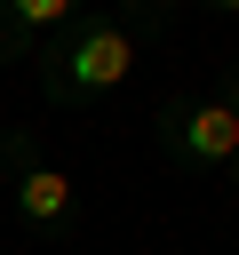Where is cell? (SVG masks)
Segmentation results:
<instances>
[{
    "label": "cell",
    "instance_id": "obj_1",
    "mask_svg": "<svg viewBox=\"0 0 239 255\" xmlns=\"http://www.w3.org/2000/svg\"><path fill=\"white\" fill-rule=\"evenodd\" d=\"M175 24V8L167 0H120V8H80L40 56H32V72H40V96H48V112H112V96L135 80V64H143V48L159 40Z\"/></svg>",
    "mask_w": 239,
    "mask_h": 255
},
{
    "label": "cell",
    "instance_id": "obj_2",
    "mask_svg": "<svg viewBox=\"0 0 239 255\" xmlns=\"http://www.w3.org/2000/svg\"><path fill=\"white\" fill-rule=\"evenodd\" d=\"M143 135H151V151H159V167L167 175H183V183H223L231 175V159H239V112L207 88V96H159L151 104V120H143Z\"/></svg>",
    "mask_w": 239,
    "mask_h": 255
},
{
    "label": "cell",
    "instance_id": "obj_3",
    "mask_svg": "<svg viewBox=\"0 0 239 255\" xmlns=\"http://www.w3.org/2000/svg\"><path fill=\"white\" fill-rule=\"evenodd\" d=\"M0 183L16 207V231H32L40 247H72L80 239V183L40 151V135H0Z\"/></svg>",
    "mask_w": 239,
    "mask_h": 255
},
{
    "label": "cell",
    "instance_id": "obj_4",
    "mask_svg": "<svg viewBox=\"0 0 239 255\" xmlns=\"http://www.w3.org/2000/svg\"><path fill=\"white\" fill-rule=\"evenodd\" d=\"M72 16V0H0V64H32Z\"/></svg>",
    "mask_w": 239,
    "mask_h": 255
},
{
    "label": "cell",
    "instance_id": "obj_5",
    "mask_svg": "<svg viewBox=\"0 0 239 255\" xmlns=\"http://www.w3.org/2000/svg\"><path fill=\"white\" fill-rule=\"evenodd\" d=\"M215 96H223V104L239 112V64H223V80H215Z\"/></svg>",
    "mask_w": 239,
    "mask_h": 255
},
{
    "label": "cell",
    "instance_id": "obj_6",
    "mask_svg": "<svg viewBox=\"0 0 239 255\" xmlns=\"http://www.w3.org/2000/svg\"><path fill=\"white\" fill-rule=\"evenodd\" d=\"M223 191H239V159H231V175H223Z\"/></svg>",
    "mask_w": 239,
    "mask_h": 255
}]
</instances>
